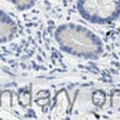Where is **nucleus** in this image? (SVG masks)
<instances>
[{"label":"nucleus","mask_w":120,"mask_h":120,"mask_svg":"<svg viewBox=\"0 0 120 120\" xmlns=\"http://www.w3.org/2000/svg\"><path fill=\"white\" fill-rule=\"evenodd\" d=\"M76 10L91 24L107 25L120 17V0H76Z\"/></svg>","instance_id":"2"},{"label":"nucleus","mask_w":120,"mask_h":120,"mask_svg":"<svg viewBox=\"0 0 120 120\" xmlns=\"http://www.w3.org/2000/svg\"><path fill=\"white\" fill-rule=\"evenodd\" d=\"M6 1H8L10 5H12L19 11L29 10L37 2V0H6Z\"/></svg>","instance_id":"4"},{"label":"nucleus","mask_w":120,"mask_h":120,"mask_svg":"<svg viewBox=\"0 0 120 120\" xmlns=\"http://www.w3.org/2000/svg\"><path fill=\"white\" fill-rule=\"evenodd\" d=\"M54 38L62 52L82 60H97L105 51L102 39L94 31L72 21L58 25Z\"/></svg>","instance_id":"1"},{"label":"nucleus","mask_w":120,"mask_h":120,"mask_svg":"<svg viewBox=\"0 0 120 120\" xmlns=\"http://www.w3.org/2000/svg\"><path fill=\"white\" fill-rule=\"evenodd\" d=\"M18 31L17 22L7 11L0 9V45L9 43Z\"/></svg>","instance_id":"3"},{"label":"nucleus","mask_w":120,"mask_h":120,"mask_svg":"<svg viewBox=\"0 0 120 120\" xmlns=\"http://www.w3.org/2000/svg\"><path fill=\"white\" fill-rule=\"evenodd\" d=\"M31 94L29 88H24L20 90V92L18 94V102L21 107H28L30 105Z\"/></svg>","instance_id":"5"}]
</instances>
